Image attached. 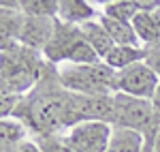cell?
Returning <instances> with one entry per match:
<instances>
[{"instance_id":"obj_1","label":"cell","mask_w":160,"mask_h":152,"mask_svg":"<svg viewBox=\"0 0 160 152\" xmlns=\"http://www.w3.org/2000/svg\"><path fill=\"white\" fill-rule=\"evenodd\" d=\"M13 118H19L37 137L62 135L75 127L73 92L60 84L56 66L47 64L41 81L24 97Z\"/></svg>"},{"instance_id":"obj_2","label":"cell","mask_w":160,"mask_h":152,"mask_svg":"<svg viewBox=\"0 0 160 152\" xmlns=\"http://www.w3.org/2000/svg\"><path fill=\"white\" fill-rule=\"evenodd\" d=\"M0 77H2V92L13 94H28L41 81L47 69V60L41 51H34L22 43H11L2 47L0 58Z\"/></svg>"},{"instance_id":"obj_3","label":"cell","mask_w":160,"mask_h":152,"mask_svg":"<svg viewBox=\"0 0 160 152\" xmlns=\"http://www.w3.org/2000/svg\"><path fill=\"white\" fill-rule=\"evenodd\" d=\"M43 58L51 66H64V64H96L102 62L98 54L90 47L81 26H71L58 19L56 32L51 37L49 45L43 50Z\"/></svg>"},{"instance_id":"obj_4","label":"cell","mask_w":160,"mask_h":152,"mask_svg":"<svg viewBox=\"0 0 160 152\" xmlns=\"http://www.w3.org/2000/svg\"><path fill=\"white\" fill-rule=\"evenodd\" d=\"M115 71L105 62L96 64H64L58 66L60 84L73 94L86 97H111L118 92Z\"/></svg>"},{"instance_id":"obj_5","label":"cell","mask_w":160,"mask_h":152,"mask_svg":"<svg viewBox=\"0 0 160 152\" xmlns=\"http://www.w3.org/2000/svg\"><path fill=\"white\" fill-rule=\"evenodd\" d=\"M113 127L137 131L145 137V146L152 152V141L160 127V114L154 103L145 99L128 97L122 92L113 94Z\"/></svg>"},{"instance_id":"obj_6","label":"cell","mask_w":160,"mask_h":152,"mask_svg":"<svg viewBox=\"0 0 160 152\" xmlns=\"http://www.w3.org/2000/svg\"><path fill=\"white\" fill-rule=\"evenodd\" d=\"M115 84H118V92L122 94L152 101L160 86V77L154 73V69L148 62H137L128 69L118 71Z\"/></svg>"},{"instance_id":"obj_7","label":"cell","mask_w":160,"mask_h":152,"mask_svg":"<svg viewBox=\"0 0 160 152\" xmlns=\"http://www.w3.org/2000/svg\"><path fill=\"white\" fill-rule=\"evenodd\" d=\"M111 135L113 124L107 122H81L64 133L75 152H107Z\"/></svg>"},{"instance_id":"obj_8","label":"cell","mask_w":160,"mask_h":152,"mask_svg":"<svg viewBox=\"0 0 160 152\" xmlns=\"http://www.w3.org/2000/svg\"><path fill=\"white\" fill-rule=\"evenodd\" d=\"M56 24H58L56 17H28V15H24L17 43L43 54V50L49 45L51 37L56 32Z\"/></svg>"},{"instance_id":"obj_9","label":"cell","mask_w":160,"mask_h":152,"mask_svg":"<svg viewBox=\"0 0 160 152\" xmlns=\"http://www.w3.org/2000/svg\"><path fill=\"white\" fill-rule=\"evenodd\" d=\"M100 13H96L94 4H90L86 0H60V13L58 19L71 26H83L88 22L98 19Z\"/></svg>"},{"instance_id":"obj_10","label":"cell","mask_w":160,"mask_h":152,"mask_svg":"<svg viewBox=\"0 0 160 152\" xmlns=\"http://www.w3.org/2000/svg\"><path fill=\"white\" fill-rule=\"evenodd\" d=\"M102 62L118 73V71L128 69L137 62H145V47H141V45H137V47L135 45H115Z\"/></svg>"},{"instance_id":"obj_11","label":"cell","mask_w":160,"mask_h":152,"mask_svg":"<svg viewBox=\"0 0 160 152\" xmlns=\"http://www.w3.org/2000/svg\"><path fill=\"white\" fill-rule=\"evenodd\" d=\"M28 127L19 118H2L0 120V152H11L28 137Z\"/></svg>"},{"instance_id":"obj_12","label":"cell","mask_w":160,"mask_h":152,"mask_svg":"<svg viewBox=\"0 0 160 152\" xmlns=\"http://www.w3.org/2000/svg\"><path fill=\"white\" fill-rule=\"evenodd\" d=\"M107 152H149L145 146V137L137 131L122 127H113V135H111L109 148Z\"/></svg>"},{"instance_id":"obj_13","label":"cell","mask_w":160,"mask_h":152,"mask_svg":"<svg viewBox=\"0 0 160 152\" xmlns=\"http://www.w3.org/2000/svg\"><path fill=\"white\" fill-rule=\"evenodd\" d=\"M81 30H83V34H86L88 43H90V47L98 54L100 60H105V58H107V54H109V51L115 47L113 39H111L109 32L105 30V26L100 24V19H94V22H88V24H83V26H81Z\"/></svg>"},{"instance_id":"obj_14","label":"cell","mask_w":160,"mask_h":152,"mask_svg":"<svg viewBox=\"0 0 160 152\" xmlns=\"http://www.w3.org/2000/svg\"><path fill=\"white\" fill-rule=\"evenodd\" d=\"M98 19H100V24L105 26V30L109 32V37L113 39L115 45H135V47L141 45L139 39H137V32H135V28H132V24L111 19V17L102 15V13L98 15ZM141 47H143V45H141Z\"/></svg>"},{"instance_id":"obj_15","label":"cell","mask_w":160,"mask_h":152,"mask_svg":"<svg viewBox=\"0 0 160 152\" xmlns=\"http://www.w3.org/2000/svg\"><path fill=\"white\" fill-rule=\"evenodd\" d=\"M132 28L137 32V39L143 47H152L158 32V11L156 13H137L132 19Z\"/></svg>"},{"instance_id":"obj_16","label":"cell","mask_w":160,"mask_h":152,"mask_svg":"<svg viewBox=\"0 0 160 152\" xmlns=\"http://www.w3.org/2000/svg\"><path fill=\"white\" fill-rule=\"evenodd\" d=\"M19 11L28 17H56L60 13L58 0H19Z\"/></svg>"},{"instance_id":"obj_17","label":"cell","mask_w":160,"mask_h":152,"mask_svg":"<svg viewBox=\"0 0 160 152\" xmlns=\"http://www.w3.org/2000/svg\"><path fill=\"white\" fill-rule=\"evenodd\" d=\"M100 13L111 17V19L132 24V19L137 17L139 11H137V7H135V0H113V2H105Z\"/></svg>"},{"instance_id":"obj_18","label":"cell","mask_w":160,"mask_h":152,"mask_svg":"<svg viewBox=\"0 0 160 152\" xmlns=\"http://www.w3.org/2000/svg\"><path fill=\"white\" fill-rule=\"evenodd\" d=\"M41 152H75L71 144L66 141L64 133L62 135H45V137H34Z\"/></svg>"},{"instance_id":"obj_19","label":"cell","mask_w":160,"mask_h":152,"mask_svg":"<svg viewBox=\"0 0 160 152\" xmlns=\"http://www.w3.org/2000/svg\"><path fill=\"white\" fill-rule=\"evenodd\" d=\"M26 94H13V92H2L0 94V116L2 118H13L19 103L24 101Z\"/></svg>"},{"instance_id":"obj_20","label":"cell","mask_w":160,"mask_h":152,"mask_svg":"<svg viewBox=\"0 0 160 152\" xmlns=\"http://www.w3.org/2000/svg\"><path fill=\"white\" fill-rule=\"evenodd\" d=\"M145 62L154 69V73L160 77V50L158 47H145Z\"/></svg>"},{"instance_id":"obj_21","label":"cell","mask_w":160,"mask_h":152,"mask_svg":"<svg viewBox=\"0 0 160 152\" xmlns=\"http://www.w3.org/2000/svg\"><path fill=\"white\" fill-rule=\"evenodd\" d=\"M11 152H41V148H38L37 139H26L24 144H19V146Z\"/></svg>"},{"instance_id":"obj_22","label":"cell","mask_w":160,"mask_h":152,"mask_svg":"<svg viewBox=\"0 0 160 152\" xmlns=\"http://www.w3.org/2000/svg\"><path fill=\"white\" fill-rule=\"evenodd\" d=\"M152 152H160V127L154 135V141H152Z\"/></svg>"},{"instance_id":"obj_23","label":"cell","mask_w":160,"mask_h":152,"mask_svg":"<svg viewBox=\"0 0 160 152\" xmlns=\"http://www.w3.org/2000/svg\"><path fill=\"white\" fill-rule=\"evenodd\" d=\"M152 103H154L156 112L160 114V86H158V90H156V94H154V99H152Z\"/></svg>"},{"instance_id":"obj_24","label":"cell","mask_w":160,"mask_h":152,"mask_svg":"<svg viewBox=\"0 0 160 152\" xmlns=\"http://www.w3.org/2000/svg\"><path fill=\"white\" fill-rule=\"evenodd\" d=\"M152 47H158L160 50V11H158V32H156V41H154Z\"/></svg>"}]
</instances>
